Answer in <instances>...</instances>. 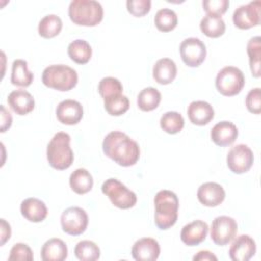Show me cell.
Masks as SVG:
<instances>
[{
  "label": "cell",
  "mask_w": 261,
  "mask_h": 261,
  "mask_svg": "<svg viewBox=\"0 0 261 261\" xmlns=\"http://www.w3.org/2000/svg\"><path fill=\"white\" fill-rule=\"evenodd\" d=\"M104 154L120 166H132L140 158V147L136 141L120 130L106 135L102 143Z\"/></svg>",
  "instance_id": "cell-1"
},
{
  "label": "cell",
  "mask_w": 261,
  "mask_h": 261,
  "mask_svg": "<svg viewBox=\"0 0 261 261\" xmlns=\"http://www.w3.org/2000/svg\"><path fill=\"white\" fill-rule=\"evenodd\" d=\"M154 221L159 229L166 230L175 224L179 207L175 193L169 190L159 191L154 197Z\"/></svg>",
  "instance_id": "cell-2"
},
{
  "label": "cell",
  "mask_w": 261,
  "mask_h": 261,
  "mask_svg": "<svg viewBox=\"0 0 261 261\" xmlns=\"http://www.w3.org/2000/svg\"><path fill=\"white\" fill-rule=\"evenodd\" d=\"M47 160L57 170L67 169L73 162L70 136L64 132L56 133L47 146Z\"/></svg>",
  "instance_id": "cell-3"
},
{
  "label": "cell",
  "mask_w": 261,
  "mask_h": 261,
  "mask_svg": "<svg viewBox=\"0 0 261 261\" xmlns=\"http://www.w3.org/2000/svg\"><path fill=\"white\" fill-rule=\"evenodd\" d=\"M68 16L75 24L95 27L103 18V7L95 0H72L68 6Z\"/></svg>",
  "instance_id": "cell-4"
},
{
  "label": "cell",
  "mask_w": 261,
  "mask_h": 261,
  "mask_svg": "<svg viewBox=\"0 0 261 261\" xmlns=\"http://www.w3.org/2000/svg\"><path fill=\"white\" fill-rule=\"evenodd\" d=\"M42 82L48 88L65 92L76 86L77 73L68 65L53 64L43 70Z\"/></svg>",
  "instance_id": "cell-5"
},
{
  "label": "cell",
  "mask_w": 261,
  "mask_h": 261,
  "mask_svg": "<svg viewBox=\"0 0 261 261\" xmlns=\"http://www.w3.org/2000/svg\"><path fill=\"white\" fill-rule=\"evenodd\" d=\"M217 91L227 97L239 94L245 86V76L243 71L234 66H225L220 69L215 79Z\"/></svg>",
  "instance_id": "cell-6"
},
{
  "label": "cell",
  "mask_w": 261,
  "mask_h": 261,
  "mask_svg": "<svg viewBox=\"0 0 261 261\" xmlns=\"http://www.w3.org/2000/svg\"><path fill=\"white\" fill-rule=\"evenodd\" d=\"M101 190L117 208L129 209L137 203L136 194L116 178L106 179L103 182Z\"/></svg>",
  "instance_id": "cell-7"
},
{
  "label": "cell",
  "mask_w": 261,
  "mask_h": 261,
  "mask_svg": "<svg viewBox=\"0 0 261 261\" xmlns=\"http://www.w3.org/2000/svg\"><path fill=\"white\" fill-rule=\"evenodd\" d=\"M62 230L70 236H80L85 232L89 223L87 212L77 206L68 207L60 217Z\"/></svg>",
  "instance_id": "cell-8"
},
{
  "label": "cell",
  "mask_w": 261,
  "mask_h": 261,
  "mask_svg": "<svg viewBox=\"0 0 261 261\" xmlns=\"http://www.w3.org/2000/svg\"><path fill=\"white\" fill-rule=\"evenodd\" d=\"M238 231L237 221L229 216H217L211 223L210 237L217 246H225L230 243Z\"/></svg>",
  "instance_id": "cell-9"
},
{
  "label": "cell",
  "mask_w": 261,
  "mask_h": 261,
  "mask_svg": "<svg viewBox=\"0 0 261 261\" xmlns=\"http://www.w3.org/2000/svg\"><path fill=\"white\" fill-rule=\"evenodd\" d=\"M253 151L245 144H239L232 147L226 156V163L230 171L237 174L247 172L253 165Z\"/></svg>",
  "instance_id": "cell-10"
},
{
  "label": "cell",
  "mask_w": 261,
  "mask_h": 261,
  "mask_svg": "<svg viewBox=\"0 0 261 261\" xmlns=\"http://www.w3.org/2000/svg\"><path fill=\"white\" fill-rule=\"evenodd\" d=\"M182 61L190 67H198L206 58L207 50L205 44L198 38H187L179 46Z\"/></svg>",
  "instance_id": "cell-11"
},
{
  "label": "cell",
  "mask_w": 261,
  "mask_h": 261,
  "mask_svg": "<svg viewBox=\"0 0 261 261\" xmlns=\"http://www.w3.org/2000/svg\"><path fill=\"white\" fill-rule=\"evenodd\" d=\"M260 5L261 2L256 0L239 6L232 14L234 25L241 30H248L258 25L261 20Z\"/></svg>",
  "instance_id": "cell-12"
},
{
  "label": "cell",
  "mask_w": 261,
  "mask_h": 261,
  "mask_svg": "<svg viewBox=\"0 0 261 261\" xmlns=\"http://www.w3.org/2000/svg\"><path fill=\"white\" fill-rule=\"evenodd\" d=\"M84 115V109L80 102L72 99L61 101L56 107L57 119L66 125H73L81 121Z\"/></svg>",
  "instance_id": "cell-13"
},
{
  "label": "cell",
  "mask_w": 261,
  "mask_h": 261,
  "mask_svg": "<svg viewBox=\"0 0 261 261\" xmlns=\"http://www.w3.org/2000/svg\"><path fill=\"white\" fill-rule=\"evenodd\" d=\"M199 202L207 207H216L225 199V191L217 182L208 181L202 184L197 191Z\"/></svg>",
  "instance_id": "cell-14"
},
{
  "label": "cell",
  "mask_w": 261,
  "mask_h": 261,
  "mask_svg": "<svg viewBox=\"0 0 261 261\" xmlns=\"http://www.w3.org/2000/svg\"><path fill=\"white\" fill-rule=\"evenodd\" d=\"M256 253V243L248 234H241L230 245L229 258L232 261H248Z\"/></svg>",
  "instance_id": "cell-15"
},
{
  "label": "cell",
  "mask_w": 261,
  "mask_h": 261,
  "mask_svg": "<svg viewBox=\"0 0 261 261\" xmlns=\"http://www.w3.org/2000/svg\"><path fill=\"white\" fill-rule=\"evenodd\" d=\"M159 255V243L152 238H142L132 248V256L136 261H155Z\"/></svg>",
  "instance_id": "cell-16"
},
{
  "label": "cell",
  "mask_w": 261,
  "mask_h": 261,
  "mask_svg": "<svg viewBox=\"0 0 261 261\" xmlns=\"http://www.w3.org/2000/svg\"><path fill=\"white\" fill-rule=\"evenodd\" d=\"M208 224L200 219L186 224L180 231V240L187 246L193 247L205 241L208 233Z\"/></svg>",
  "instance_id": "cell-17"
},
{
  "label": "cell",
  "mask_w": 261,
  "mask_h": 261,
  "mask_svg": "<svg viewBox=\"0 0 261 261\" xmlns=\"http://www.w3.org/2000/svg\"><path fill=\"white\" fill-rule=\"evenodd\" d=\"M239 130L237 126L230 121L217 122L211 129L210 136L214 144L220 147L231 145L238 138Z\"/></svg>",
  "instance_id": "cell-18"
},
{
  "label": "cell",
  "mask_w": 261,
  "mask_h": 261,
  "mask_svg": "<svg viewBox=\"0 0 261 261\" xmlns=\"http://www.w3.org/2000/svg\"><path fill=\"white\" fill-rule=\"evenodd\" d=\"M9 107L18 115H25L35 108V99L25 90H14L7 97Z\"/></svg>",
  "instance_id": "cell-19"
},
{
  "label": "cell",
  "mask_w": 261,
  "mask_h": 261,
  "mask_svg": "<svg viewBox=\"0 0 261 261\" xmlns=\"http://www.w3.org/2000/svg\"><path fill=\"white\" fill-rule=\"evenodd\" d=\"M187 112L190 121L196 125H205L214 117V109L211 104L202 100L191 102Z\"/></svg>",
  "instance_id": "cell-20"
},
{
  "label": "cell",
  "mask_w": 261,
  "mask_h": 261,
  "mask_svg": "<svg viewBox=\"0 0 261 261\" xmlns=\"http://www.w3.org/2000/svg\"><path fill=\"white\" fill-rule=\"evenodd\" d=\"M21 215L31 222H41L48 214L47 206L38 198L24 199L20 204Z\"/></svg>",
  "instance_id": "cell-21"
},
{
  "label": "cell",
  "mask_w": 261,
  "mask_h": 261,
  "mask_svg": "<svg viewBox=\"0 0 261 261\" xmlns=\"http://www.w3.org/2000/svg\"><path fill=\"white\" fill-rule=\"evenodd\" d=\"M176 73V64L170 58L158 59L153 66V77L160 85H168L172 83Z\"/></svg>",
  "instance_id": "cell-22"
},
{
  "label": "cell",
  "mask_w": 261,
  "mask_h": 261,
  "mask_svg": "<svg viewBox=\"0 0 261 261\" xmlns=\"http://www.w3.org/2000/svg\"><path fill=\"white\" fill-rule=\"evenodd\" d=\"M66 244L57 238H52L45 242L41 249V258L43 261H63L67 258Z\"/></svg>",
  "instance_id": "cell-23"
},
{
  "label": "cell",
  "mask_w": 261,
  "mask_h": 261,
  "mask_svg": "<svg viewBox=\"0 0 261 261\" xmlns=\"http://www.w3.org/2000/svg\"><path fill=\"white\" fill-rule=\"evenodd\" d=\"M34 80V74L28 68V62L23 59H15L11 67V84L17 87H29Z\"/></svg>",
  "instance_id": "cell-24"
},
{
  "label": "cell",
  "mask_w": 261,
  "mask_h": 261,
  "mask_svg": "<svg viewBox=\"0 0 261 261\" xmlns=\"http://www.w3.org/2000/svg\"><path fill=\"white\" fill-rule=\"evenodd\" d=\"M93 184L94 180L91 173L85 168L75 169L69 176V186L71 190L79 195L90 192L93 188Z\"/></svg>",
  "instance_id": "cell-25"
},
{
  "label": "cell",
  "mask_w": 261,
  "mask_h": 261,
  "mask_svg": "<svg viewBox=\"0 0 261 261\" xmlns=\"http://www.w3.org/2000/svg\"><path fill=\"white\" fill-rule=\"evenodd\" d=\"M67 54L75 63L86 64L92 57V48L86 40L76 39L69 43L67 47Z\"/></svg>",
  "instance_id": "cell-26"
},
{
  "label": "cell",
  "mask_w": 261,
  "mask_h": 261,
  "mask_svg": "<svg viewBox=\"0 0 261 261\" xmlns=\"http://www.w3.org/2000/svg\"><path fill=\"white\" fill-rule=\"evenodd\" d=\"M200 29L210 38H218L225 32V22L219 15L206 14L200 21Z\"/></svg>",
  "instance_id": "cell-27"
},
{
  "label": "cell",
  "mask_w": 261,
  "mask_h": 261,
  "mask_svg": "<svg viewBox=\"0 0 261 261\" xmlns=\"http://www.w3.org/2000/svg\"><path fill=\"white\" fill-rule=\"evenodd\" d=\"M161 101L160 92L153 87L143 89L137 98V104L143 111H152L156 109Z\"/></svg>",
  "instance_id": "cell-28"
},
{
  "label": "cell",
  "mask_w": 261,
  "mask_h": 261,
  "mask_svg": "<svg viewBox=\"0 0 261 261\" xmlns=\"http://www.w3.org/2000/svg\"><path fill=\"white\" fill-rule=\"evenodd\" d=\"M62 29V20L56 14L45 15L39 22L38 32L43 38L50 39L57 36Z\"/></svg>",
  "instance_id": "cell-29"
},
{
  "label": "cell",
  "mask_w": 261,
  "mask_h": 261,
  "mask_svg": "<svg viewBox=\"0 0 261 261\" xmlns=\"http://www.w3.org/2000/svg\"><path fill=\"white\" fill-rule=\"evenodd\" d=\"M247 53L249 56V63L252 75L254 77L260 76V61H261V38L259 36L253 37L247 44Z\"/></svg>",
  "instance_id": "cell-30"
},
{
  "label": "cell",
  "mask_w": 261,
  "mask_h": 261,
  "mask_svg": "<svg viewBox=\"0 0 261 261\" xmlns=\"http://www.w3.org/2000/svg\"><path fill=\"white\" fill-rule=\"evenodd\" d=\"M154 23L159 31L170 32L177 25V15L170 8H161L155 14Z\"/></svg>",
  "instance_id": "cell-31"
},
{
  "label": "cell",
  "mask_w": 261,
  "mask_h": 261,
  "mask_svg": "<svg viewBox=\"0 0 261 261\" xmlns=\"http://www.w3.org/2000/svg\"><path fill=\"white\" fill-rule=\"evenodd\" d=\"M105 110L112 116H119L124 114L129 108V100L122 94L113 95L103 99Z\"/></svg>",
  "instance_id": "cell-32"
},
{
  "label": "cell",
  "mask_w": 261,
  "mask_h": 261,
  "mask_svg": "<svg viewBox=\"0 0 261 261\" xmlns=\"http://www.w3.org/2000/svg\"><path fill=\"white\" fill-rule=\"evenodd\" d=\"M74 255L82 261H95L100 258V249L92 241H81L74 247Z\"/></svg>",
  "instance_id": "cell-33"
},
{
  "label": "cell",
  "mask_w": 261,
  "mask_h": 261,
  "mask_svg": "<svg viewBox=\"0 0 261 261\" xmlns=\"http://www.w3.org/2000/svg\"><path fill=\"white\" fill-rule=\"evenodd\" d=\"M184 125L185 119L176 111H167L160 118V126L167 134H176L182 129Z\"/></svg>",
  "instance_id": "cell-34"
},
{
  "label": "cell",
  "mask_w": 261,
  "mask_h": 261,
  "mask_svg": "<svg viewBox=\"0 0 261 261\" xmlns=\"http://www.w3.org/2000/svg\"><path fill=\"white\" fill-rule=\"evenodd\" d=\"M122 90L123 87L120 81L112 76L103 77L98 85V92L103 99L111 97L113 95L122 94Z\"/></svg>",
  "instance_id": "cell-35"
},
{
  "label": "cell",
  "mask_w": 261,
  "mask_h": 261,
  "mask_svg": "<svg viewBox=\"0 0 261 261\" xmlns=\"http://www.w3.org/2000/svg\"><path fill=\"white\" fill-rule=\"evenodd\" d=\"M33 259L34 255L32 249L23 243L13 245L8 257V260L10 261H32Z\"/></svg>",
  "instance_id": "cell-36"
},
{
  "label": "cell",
  "mask_w": 261,
  "mask_h": 261,
  "mask_svg": "<svg viewBox=\"0 0 261 261\" xmlns=\"http://www.w3.org/2000/svg\"><path fill=\"white\" fill-rule=\"evenodd\" d=\"M127 11L136 17H142L146 15L151 9L150 0H127Z\"/></svg>",
  "instance_id": "cell-37"
},
{
  "label": "cell",
  "mask_w": 261,
  "mask_h": 261,
  "mask_svg": "<svg viewBox=\"0 0 261 261\" xmlns=\"http://www.w3.org/2000/svg\"><path fill=\"white\" fill-rule=\"evenodd\" d=\"M204 10L207 14H214L221 16L228 8V0H204L202 2Z\"/></svg>",
  "instance_id": "cell-38"
},
{
  "label": "cell",
  "mask_w": 261,
  "mask_h": 261,
  "mask_svg": "<svg viewBox=\"0 0 261 261\" xmlns=\"http://www.w3.org/2000/svg\"><path fill=\"white\" fill-rule=\"evenodd\" d=\"M246 106H247V109L254 114H259L261 112L260 88H254L249 91L246 97Z\"/></svg>",
  "instance_id": "cell-39"
},
{
  "label": "cell",
  "mask_w": 261,
  "mask_h": 261,
  "mask_svg": "<svg viewBox=\"0 0 261 261\" xmlns=\"http://www.w3.org/2000/svg\"><path fill=\"white\" fill-rule=\"evenodd\" d=\"M11 236V227L10 224L5 219H0V246H3Z\"/></svg>",
  "instance_id": "cell-40"
},
{
  "label": "cell",
  "mask_w": 261,
  "mask_h": 261,
  "mask_svg": "<svg viewBox=\"0 0 261 261\" xmlns=\"http://www.w3.org/2000/svg\"><path fill=\"white\" fill-rule=\"evenodd\" d=\"M12 123V116L8 110L1 105V133H4L11 126Z\"/></svg>",
  "instance_id": "cell-41"
},
{
  "label": "cell",
  "mask_w": 261,
  "mask_h": 261,
  "mask_svg": "<svg viewBox=\"0 0 261 261\" xmlns=\"http://www.w3.org/2000/svg\"><path fill=\"white\" fill-rule=\"evenodd\" d=\"M194 261H217V257L209 251H200L194 257Z\"/></svg>",
  "instance_id": "cell-42"
}]
</instances>
